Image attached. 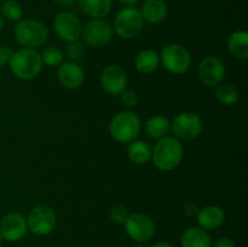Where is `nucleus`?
Here are the masks:
<instances>
[{"label":"nucleus","mask_w":248,"mask_h":247,"mask_svg":"<svg viewBox=\"0 0 248 247\" xmlns=\"http://www.w3.org/2000/svg\"><path fill=\"white\" fill-rule=\"evenodd\" d=\"M183 144L174 136L160 138L152 149L153 164L161 172L177 169L183 160Z\"/></svg>","instance_id":"nucleus-1"},{"label":"nucleus","mask_w":248,"mask_h":247,"mask_svg":"<svg viewBox=\"0 0 248 247\" xmlns=\"http://www.w3.org/2000/svg\"><path fill=\"white\" fill-rule=\"evenodd\" d=\"M9 65L12 74L23 81L35 79L44 67L40 53L34 48L24 47L14 51Z\"/></svg>","instance_id":"nucleus-2"},{"label":"nucleus","mask_w":248,"mask_h":247,"mask_svg":"<svg viewBox=\"0 0 248 247\" xmlns=\"http://www.w3.org/2000/svg\"><path fill=\"white\" fill-rule=\"evenodd\" d=\"M15 40L24 48H38L45 45L48 40L50 31L45 23L38 21V19L22 18L21 21L16 22L14 28Z\"/></svg>","instance_id":"nucleus-3"},{"label":"nucleus","mask_w":248,"mask_h":247,"mask_svg":"<svg viewBox=\"0 0 248 247\" xmlns=\"http://www.w3.org/2000/svg\"><path fill=\"white\" fill-rule=\"evenodd\" d=\"M142 130V123L133 111H119L111 118L109 124V133L114 140L121 144H128L137 139Z\"/></svg>","instance_id":"nucleus-4"},{"label":"nucleus","mask_w":248,"mask_h":247,"mask_svg":"<svg viewBox=\"0 0 248 247\" xmlns=\"http://www.w3.org/2000/svg\"><path fill=\"white\" fill-rule=\"evenodd\" d=\"M144 19L135 6H125L114 17L113 31L121 39H133L143 31Z\"/></svg>","instance_id":"nucleus-5"},{"label":"nucleus","mask_w":248,"mask_h":247,"mask_svg":"<svg viewBox=\"0 0 248 247\" xmlns=\"http://www.w3.org/2000/svg\"><path fill=\"white\" fill-rule=\"evenodd\" d=\"M160 63L171 74L183 75L190 69V52L181 44H169L162 48L161 55H160Z\"/></svg>","instance_id":"nucleus-6"},{"label":"nucleus","mask_w":248,"mask_h":247,"mask_svg":"<svg viewBox=\"0 0 248 247\" xmlns=\"http://www.w3.org/2000/svg\"><path fill=\"white\" fill-rule=\"evenodd\" d=\"M202 119L194 111L179 113L171 123V131L174 137L182 142L198 138L202 132Z\"/></svg>","instance_id":"nucleus-7"},{"label":"nucleus","mask_w":248,"mask_h":247,"mask_svg":"<svg viewBox=\"0 0 248 247\" xmlns=\"http://www.w3.org/2000/svg\"><path fill=\"white\" fill-rule=\"evenodd\" d=\"M26 219L28 230L36 236L50 235L57 224V216L55 211L45 205H39L31 208Z\"/></svg>","instance_id":"nucleus-8"},{"label":"nucleus","mask_w":248,"mask_h":247,"mask_svg":"<svg viewBox=\"0 0 248 247\" xmlns=\"http://www.w3.org/2000/svg\"><path fill=\"white\" fill-rule=\"evenodd\" d=\"M113 27L104 18H91L82 26L81 36L91 47H103L113 39Z\"/></svg>","instance_id":"nucleus-9"},{"label":"nucleus","mask_w":248,"mask_h":247,"mask_svg":"<svg viewBox=\"0 0 248 247\" xmlns=\"http://www.w3.org/2000/svg\"><path fill=\"white\" fill-rule=\"evenodd\" d=\"M52 27L56 35L67 44L77 41L81 38L82 22L74 12H58L53 18Z\"/></svg>","instance_id":"nucleus-10"},{"label":"nucleus","mask_w":248,"mask_h":247,"mask_svg":"<svg viewBox=\"0 0 248 247\" xmlns=\"http://www.w3.org/2000/svg\"><path fill=\"white\" fill-rule=\"evenodd\" d=\"M124 225L128 237L138 244H145L152 240L155 234L154 220L142 212L130 213Z\"/></svg>","instance_id":"nucleus-11"},{"label":"nucleus","mask_w":248,"mask_h":247,"mask_svg":"<svg viewBox=\"0 0 248 247\" xmlns=\"http://www.w3.org/2000/svg\"><path fill=\"white\" fill-rule=\"evenodd\" d=\"M99 84L104 92L111 96H118L124 90L127 89V73L119 64H109L102 70Z\"/></svg>","instance_id":"nucleus-12"},{"label":"nucleus","mask_w":248,"mask_h":247,"mask_svg":"<svg viewBox=\"0 0 248 247\" xmlns=\"http://www.w3.org/2000/svg\"><path fill=\"white\" fill-rule=\"evenodd\" d=\"M225 64L217 56H207L200 62L198 68L199 79L205 86L217 87L225 77Z\"/></svg>","instance_id":"nucleus-13"},{"label":"nucleus","mask_w":248,"mask_h":247,"mask_svg":"<svg viewBox=\"0 0 248 247\" xmlns=\"http://www.w3.org/2000/svg\"><path fill=\"white\" fill-rule=\"evenodd\" d=\"M28 232L27 219L21 213L12 212L4 216L0 222V235L7 242H18Z\"/></svg>","instance_id":"nucleus-14"},{"label":"nucleus","mask_w":248,"mask_h":247,"mask_svg":"<svg viewBox=\"0 0 248 247\" xmlns=\"http://www.w3.org/2000/svg\"><path fill=\"white\" fill-rule=\"evenodd\" d=\"M57 79L64 89L77 90L84 84L85 72L79 63L63 61L57 67Z\"/></svg>","instance_id":"nucleus-15"},{"label":"nucleus","mask_w":248,"mask_h":247,"mask_svg":"<svg viewBox=\"0 0 248 247\" xmlns=\"http://www.w3.org/2000/svg\"><path fill=\"white\" fill-rule=\"evenodd\" d=\"M198 227L202 228L206 232L216 230L222 227L225 222V211L217 205H208L199 208L196 213Z\"/></svg>","instance_id":"nucleus-16"},{"label":"nucleus","mask_w":248,"mask_h":247,"mask_svg":"<svg viewBox=\"0 0 248 247\" xmlns=\"http://www.w3.org/2000/svg\"><path fill=\"white\" fill-rule=\"evenodd\" d=\"M140 11L144 22L152 24L161 23L169 15V9L164 0H144Z\"/></svg>","instance_id":"nucleus-17"},{"label":"nucleus","mask_w":248,"mask_h":247,"mask_svg":"<svg viewBox=\"0 0 248 247\" xmlns=\"http://www.w3.org/2000/svg\"><path fill=\"white\" fill-rule=\"evenodd\" d=\"M182 247H212V239L208 232L200 227H190L181 236Z\"/></svg>","instance_id":"nucleus-18"},{"label":"nucleus","mask_w":248,"mask_h":247,"mask_svg":"<svg viewBox=\"0 0 248 247\" xmlns=\"http://www.w3.org/2000/svg\"><path fill=\"white\" fill-rule=\"evenodd\" d=\"M77 2L90 18H104L113 9V0H78Z\"/></svg>","instance_id":"nucleus-19"},{"label":"nucleus","mask_w":248,"mask_h":247,"mask_svg":"<svg viewBox=\"0 0 248 247\" xmlns=\"http://www.w3.org/2000/svg\"><path fill=\"white\" fill-rule=\"evenodd\" d=\"M160 67V55L155 50L147 48L137 53L135 68L140 74H152Z\"/></svg>","instance_id":"nucleus-20"},{"label":"nucleus","mask_w":248,"mask_h":247,"mask_svg":"<svg viewBox=\"0 0 248 247\" xmlns=\"http://www.w3.org/2000/svg\"><path fill=\"white\" fill-rule=\"evenodd\" d=\"M228 50L237 60L246 61L248 58V33L246 31H232L228 38Z\"/></svg>","instance_id":"nucleus-21"},{"label":"nucleus","mask_w":248,"mask_h":247,"mask_svg":"<svg viewBox=\"0 0 248 247\" xmlns=\"http://www.w3.org/2000/svg\"><path fill=\"white\" fill-rule=\"evenodd\" d=\"M144 130L150 138L160 139L169 136V133L171 132V121L165 115H154L148 119Z\"/></svg>","instance_id":"nucleus-22"},{"label":"nucleus","mask_w":248,"mask_h":247,"mask_svg":"<svg viewBox=\"0 0 248 247\" xmlns=\"http://www.w3.org/2000/svg\"><path fill=\"white\" fill-rule=\"evenodd\" d=\"M127 156L135 165H147L152 160V148L144 140H132L127 145Z\"/></svg>","instance_id":"nucleus-23"},{"label":"nucleus","mask_w":248,"mask_h":247,"mask_svg":"<svg viewBox=\"0 0 248 247\" xmlns=\"http://www.w3.org/2000/svg\"><path fill=\"white\" fill-rule=\"evenodd\" d=\"M215 96L219 103L223 106H234L240 99V91L235 85L232 84H220L215 87Z\"/></svg>","instance_id":"nucleus-24"},{"label":"nucleus","mask_w":248,"mask_h":247,"mask_svg":"<svg viewBox=\"0 0 248 247\" xmlns=\"http://www.w3.org/2000/svg\"><path fill=\"white\" fill-rule=\"evenodd\" d=\"M0 14L6 21L18 22L23 17V7L17 0H5L0 6Z\"/></svg>","instance_id":"nucleus-25"},{"label":"nucleus","mask_w":248,"mask_h":247,"mask_svg":"<svg viewBox=\"0 0 248 247\" xmlns=\"http://www.w3.org/2000/svg\"><path fill=\"white\" fill-rule=\"evenodd\" d=\"M41 61H43V64L47 65V67L53 68L58 67L60 64H62L63 61H64V53L57 46H47L43 50V52L40 53Z\"/></svg>","instance_id":"nucleus-26"},{"label":"nucleus","mask_w":248,"mask_h":247,"mask_svg":"<svg viewBox=\"0 0 248 247\" xmlns=\"http://www.w3.org/2000/svg\"><path fill=\"white\" fill-rule=\"evenodd\" d=\"M65 55L69 58V61L73 62H79L82 60L85 55V46L84 44L80 40L72 41V43H68L67 48H65Z\"/></svg>","instance_id":"nucleus-27"},{"label":"nucleus","mask_w":248,"mask_h":247,"mask_svg":"<svg viewBox=\"0 0 248 247\" xmlns=\"http://www.w3.org/2000/svg\"><path fill=\"white\" fill-rule=\"evenodd\" d=\"M128 216H130V212H128V210L125 206H114L109 211V217H110L111 222H114L115 224L124 225L126 220H127Z\"/></svg>","instance_id":"nucleus-28"},{"label":"nucleus","mask_w":248,"mask_h":247,"mask_svg":"<svg viewBox=\"0 0 248 247\" xmlns=\"http://www.w3.org/2000/svg\"><path fill=\"white\" fill-rule=\"evenodd\" d=\"M120 102L127 108H133L138 104L140 102V97H138V93L135 91V90L131 89H125L120 94Z\"/></svg>","instance_id":"nucleus-29"},{"label":"nucleus","mask_w":248,"mask_h":247,"mask_svg":"<svg viewBox=\"0 0 248 247\" xmlns=\"http://www.w3.org/2000/svg\"><path fill=\"white\" fill-rule=\"evenodd\" d=\"M12 53H14V51L7 46H0V68L9 64Z\"/></svg>","instance_id":"nucleus-30"},{"label":"nucleus","mask_w":248,"mask_h":247,"mask_svg":"<svg viewBox=\"0 0 248 247\" xmlns=\"http://www.w3.org/2000/svg\"><path fill=\"white\" fill-rule=\"evenodd\" d=\"M212 247H236V244L230 237H220L212 244Z\"/></svg>","instance_id":"nucleus-31"},{"label":"nucleus","mask_w":248,"mask_h":247,"mask_svg":"<svg viewBox=\"0 0 248 247\" xmlns=\"http://www.w3.org/2000/svg\"><path fill=\"white\" fill-rule=\"evenodd\" d=\"M183 211H184V213H186V216H188V217H193V216H196L199 208L195 203L188 202L186 206H184Z\"/></svg>","instance_id":"nucleus-32"},{"label":"nucleus","mask_w":248,"mask_h":247,"mask_svg":"<svg viewBox=\"0 0 248 247\" xmlns=\"http://www.w3.org/2000/svg\"><path fill=\"white\" fill-rule=\"evenodd\" d=\"M52 1L61 7H70L77 4L78 0H52Z\"/></svg>","instance_id":"nucleus-33"},{"label":"nucleus","mask_w":248,"mask_h":247,"mask_svg":"<svg viewBox=\"0 0 248 247\" xmlns=\"http://www.w3.org/2000/svg\"><path fill=\"white\" fill-rule=\"evenodd\" d=\"M150 247H173V245L169 241H159L155 242V244L152 245Z\"/></svg>","instance_id":"nucleus-34"},{"label":"nucleus","mask_w":248,"mask_h":247,"mask_svg":"<svg viewBox=\"0 0 248 247\" xmlns=\"http://www.w3.org/2000/svg\"><path fill=\"white\" fill-rule=\"evenodd\" d=\"M124 6H135L140 0H119Z\"/></svg>","instance_id":"nucleus-35"},{"label":"nucleus","mask_w":248,"mask_h":247,"mask_svg":"<svg viewBox=\"0 0 248 247\" xmlns=\"http://www.w3.org/2000/svg\"><path fill=\"white\" fill-rule=\"evenodd\" d=\"M4 27H5V19H4V17L1 16V14H0V31L4 29Z\"/></svg>","instance_id":"nucleus-36"},{"label":"nucleus","mask_w":248,"mask_h":247,"mask_svg":"<svg viewBox=\"0 0 248 247\" xmlns=\"http://www.w3.org/2000/svg\"><path fill=\"white\" fill-rule=\"evenodd\" d=\"M4 241V240H2V237H1V235H0V246H1V242Z\"/></svg>","instance_id":"nucleus-37"}]
</instances>
